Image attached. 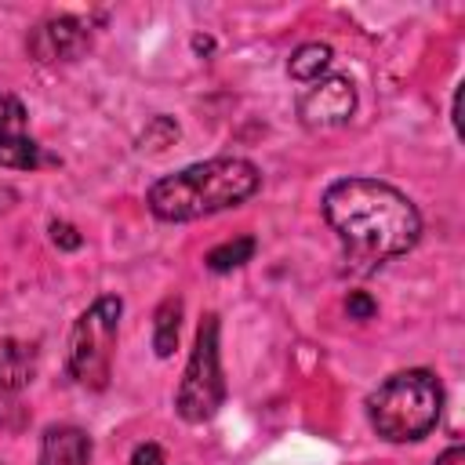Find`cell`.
<instances>
[{
    "instance_id": "30bf717a",
    "label": "cell",
    "mask_w": 465,
    "mask_h": 465,
    "mask_svg": "<svg viewBox=\"0 0 465 465\" xmlns=\"http://www.w3.org/2000/svg\"><path fill=\"white\" fill-rule=\"evenodd\" d=\"M36 374V349L18 338H0V392H18Z\"/></svg>"
},
{
    "instance_id": "7c38bea8",
    "label": "cell",
    "mask_w": 465,
    "mask_h": 465,
    "mask_svg": "<svg viewBox=\"0 0 465 465\" xmlns=\"http://www.w3.org/2000/svg\"><path fill=\"white\" fill-rule=\"evenodd\" d=\"M327 65H331V47H327V44H302V47L291 54V62H287V73H291L294 80L312 84V80H320V76L327 73Z\"/></svg>"
},
{
    "instance_id": "277c9868",
    "label": "cell",
    "mask_w": 465,
    "mask_h": 465,
    "mask_svg": "<svg viewBox=\"0 0 465 465\" xmlns=\"http://www.w3.org/2000/svg\"><path fill=\"white\" fill-rule=\"evenodd\" d=\"M124 302L116 294H102L91 309H84L69 331V374L84 389H105L116 352V327H120Z\"/></svg>"
},
{
    "instance_id": "ac0fdd59",
    "label": "cell",
    "mask_w": 465,
    "mask_h": 465,
    "mask_svg": "<svg viewBox=\"0 0 465 465\" xmlns=\"http://www.w3.org/2000/svg\"><path fill=\"white\" fill-rule=\"evenodd\" d=\"M436 465H465V447H461V443L447 447V450L436 458Z\"/></svg>"
},
{
    "instance_id": "6da1fadb",
    "label": "cell",
    "mask_w": 465,
    "mask_h": 465,
    "mask_svg": "<svg viewBox=\"0 0 465 465\" xmlns=\"http://www.w3.org/2000/svg\"><path fill=\"white\" fill-rule=\"evenodd\" d=\"M323 218L356 272H371L407 254L421 236L418 207L378 178H341L323 193Z\"/></svg>"
},
{
    "instance_id": "5bb4252c",
    "label": "cell",
    "mask_w": 465,
    "mask_h": 465,
    "mask_svg": "<svg viewBox=\"0 0 465 465\" xmlns=\"http://www.w3.org/2000/svg\"><path fill=\"white\" fill-rule=\"evenodd\" d=\"M178 138V124L171 120V116H156L149 127H145V134H142V142H138V149H149V153H160V149H167L171 142Z\"/></svg>"
},
{
    "instance_id": "8992f818",
    "label": "cell",
    "mask_w": 465,
    "mask_h": 465,
    "mask_svg": "<svg viewBox=\"0 0 465 465\" xmlns=\"http://www.w3.org/2000/svg\"><path fill=\"white\" fill-rule=\"evenodd\" d=\"M25 47L40 65L76 62L91 47V25L73 15H54V18H44L40 25H33Z\"/></svg>"
},
{
    "instance_id": "4fadbf2b",
    "label": "cell",
    "mask_w": 465,
    "mask_h": 465,
    "mask_svg": "<svg viewBox=\"0 0 465 465\" xmlns=\"http://www.w3.org/2000/svg\"><path fill=\"white\" fill-rule=\"evenodd\" d=\"M254 236H236V240H225L218 243L214 251H207V269L211 272H229V269H240L243 262H251L254 254Z\"/></svg>"
},
{
    "instance_id": "3957f363",
    "label": "cell",
    "mask_w": 465,
    "mask_h": 465,
    "mask_svg": "<svg viewBox=\"0 0 465 465\" xmlns=\"http://www.w3.org/2000/svg\"><path fill=\"white\" fill-rule=\"evenodd\" d=\"M440 407H443V389L436 374L425 367L396 371L367 396L371 429L389 443L429 436L440 421Z\"/></svg>"
},
{
    "instance_id": "9a60e30c",
    "label": "cell",
    "mask_w": 465,
    "mask_h": 465,
    "mask_svg": "<svg viewBox=\"0 0 465 465\" xmlns=\"http://www.w3.org/2000/svg\"><path fill=\"white\" fill-rule=\"evenodd\" d=\"M345 312H349L352 320H371V316L378 312V305H374V298H371V294L352 291V294H349V302H345Z\"/></svg>"
},
{
    "instance_id": "52a82bcc",
    "label": "cell",
    "mask_w": 465,
    "mask_h": 465,
    "mask_svg": "<svg viewBox=\"0 0 465 465\" xmlns=\"http://www.w3.org/2000/svg\"><path fill=\"white\" fill-rule=\"evenodd\" d=\"M352 109H356V87L349 76H320L298 98V120L309 131L338 127L352 116Z\"/></svg>"
},
{
    "instance_id": "5b68a950",
    "label": "cell",
    "mask_w": 465,
    "mask_h": 465,
    "mask_svg": "<svg viewBox=\"0 0 465 465\" xmlns=\"http://www.w3.org/2000/svg\"><path fill=\"white\" fill-rule=\"evenodd\" d=\"M225 400V378H222V349H218V316L207 312L196 327V341L185 363V374L178 381L174 407L189 425L211 421Z\"/></svg>"
},
{
    "instance_id": "ba28073f",
    "label": "cell",
    "mask_w": 465,
    "mask_h": 465,
    "mask_svg": "<svg viewBox=\"0 0 465 465\" xmlns=\"http://www.w3.org/2000/svg\"><path fill=\"white\" fill-rule=\"evenodd\" d=\"M0 167H15V171L40 167V145L29 134L25 105L15 94H0Z\"/></svg>"
},
{
    "instance_id": "9c48e42d",
    "label": "cell",
    "mask_w": 465,
    "mask_h": 465,
    "mask_svg": "<svg viewBox=\"0 0 465 465\" xmlns=\"http://www.w3.org/2000/svg\"><path fill=\"white\" fill-rule=\"evenodd\" d=\"M91 440L76 425H51L40 440V465H87Z\"/></svg>"
},
{
    "instance_id": "7a4b0ae2",
    "label": "cell",
    "mask_w": 465,
    "mask_h": 465,
    "mask_svg": "<svg viewBox=\"0 0 465 465\" xmlns=\"http://www.w3.org/2000/svg\"><path fill=\"white\" fill-rule=\"evenodd\" d=\"M262 185V171L243 156H214L163 174L149 185V211L160 222H193L251 200Z\"/></svg>"
},
{
    "instance_id": "e0dca14e",
    "label": "cell",
    "mask_w": 465,
    "mask_h": 465,
    "mask_svg": "<svg viewBox=\"0 0 465 465\" xmlns=\"http://www.w3.org/2000/svg\"><path fill=\"white\" fill-rule=\"evenodd\" d=\"M131 465H163V450L156 443H142V447H134Z\"/></svg>"
},
{
    "instance_id": "8fae6325",
    "label": "cell",
    "mask_w": 465,
    "mask_h": 465,
    "mask_svg": "<svg viewBox=\"0 0 465 465\" xmlns=\"http://www.w3.org/2000/svg\"><path fill=\"white\" fill-rule=\"evenodd\" d=\"M178 327H182V298H163L153 316V349L156 356H171L178 345Z\"/></svg>"
},
{
    "instance_id": "2e32d148",
    "label": "cell",
    "mask_w": 465,
    "mask_h": 465,
    "mask_svg": "<svg viewBox=\"0 0 465 465\" xmlns=\"http://www.w3.org/2000/svg\"><path fill=\"white\" fill-rule=\"evenodd\" d=\"M51 240H54L62 251H76V247H80V232H76V225H69V222H51Z\"/></svg>"
}]
</instances>
